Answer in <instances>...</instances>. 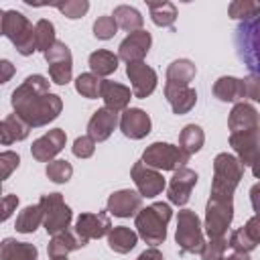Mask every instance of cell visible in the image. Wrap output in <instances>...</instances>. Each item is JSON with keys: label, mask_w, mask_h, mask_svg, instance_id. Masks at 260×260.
I'll use <instances>...</instances> for the list:
<instances>
[{"label": "cell", "mask_w": 260, "mask_h": 260, "mask_svg": "<svg viewBox=\"0 0 260 260\" xmlns=\"http://www.w3.org/2000/svg\"><path fill=\"white\" fill-rule=\"evenodd\" d=\"M10 102L14 114L20 116L30 128H39L53 122L63 108L61 98L49 91V81L43 75H28L12 91Z\"/></svg>", "instance_id": "1"}, {"label": "cell", "mask_w": 260, "mask_h": 260, "mask_svg": "<svg viewBox=\"0 0 260 260\" xmlns=\"http://www.w3.org/2000/svg\"><path fill=\"white\" fill-rule=\"evenodd\" d=\"M173 211H171V205L169 203H152L144 209H140L134 217H136V230H138V236L150 244V246H158L165 242L167 238V223L171 219Z\"/></svg>", "instance_id": "2"}, {"label": "cell", "mask_w": 260, "mask_h": 260, "mask_svg": "<svg viewBox=\"0 0 260 260\" xmlns=\"http://www.w3.org/2000/svg\"><path fill=\"white\" fill-rule=\"evenodd\" d=\"M244 175V167L240 160L228 152H221L213 160V181H211V195L221 199H234V191Z\"/></svg>", "instance_id": "3"}, {"label": "cell", "mask_w": 260, "mask_h": 260, "mask_svg": "<svg viewBox=\"0 0 260 260\" xmlns=\"http://www.w3.org/2000/svg\"><path fill=\"white\" fill-rule=\"evenodd\" d=\"M2 35H6L12 45L16 47V51L24 57L32 55L37 51L35 45V26L28 22V18L22 12L16 10H4V26H2Z\"/></svg>", "instance_id": "4"}, {"label": "cell", "mask_w": 260, "mask_h": 260, "mask_svg": "<svg viewBox=\"0 0 260 260\" xmlns=\"http://www.w3.org/2000/svg\"><path fill=\"white\" fill-rule=\"evenodd\" d=\"M177 244L181 254H199L205 246L201 221L195 211L183 209L177 217Z\"/></svg>", "instance_id": "5"}, {"label": "cell", "mask_w": 260, "mask_h": 260, "mask_svg": "<svg viewBox=\"0 0 260 260\" xmlns=\"http://www.w3.org/2000/svg\"><path fill=\"white\" fill-rule=\"evenodd\" d=\"M187 160L189 154H185L179 146L169 142H154L142 154V162L154 171H177L185 167Z\"/></svg>", "instance_id": "6"}, {"label": "cell", "mask_w": 260, "mask_h": 260, "mask_svg": "<svg viewBox=\"0 0 260 260\" xmlns=\"http://www.w3.org/2000/svg\"><path fill=\"white\" fill-rule=\"evenodd\" d=\"M39 205L43 209V225H45L47 234L55 236V234H59V232L69 228L73 213H71V207L63 201L61 193L43 195Z\"/></svg>", "instance_id": "7"}, {"label": "cell", "mask_w": 260, "mask_h": 260, "mask_svg": "<svg viewBox=\"0 0 260 260\" xmlns=\"http://www.w3.org/2000/svg\"><path fill=\"white\" fill-rule=\"evenodd\" d=\"M234 217V203L232 199L209 197L207 211H205V232L209 238H223Z\"/></svg>", "instance_id": "8"}, {"label": "cell", "mask_w": 260, "mask_h": 260, "mask_svg": "<svg viewBox=\"0 0 260 260\" xmlns=\"http://www.w3.org/2000/svg\"><path fill=\"white\" fill-rule=\"evenodd\" d=\"M45 59L49 63V77L57 85H65L71 81V71H73V59L71 51L65 43L55 41L45 53Z\"/></svg>", "instance_id": "9"}, {"label": "cell", "mask_w": 260, "mask_h": 260, "mask_svg": "<svg viewBox=\"0 0 260 260\" xmlns=\"http://www.w3.org/2000/svg\"><path fill=\"white\" fill-rule=\"evenodd\" d=\"M236 45L240 51V57L244 61H248L252 75H256V65H258V55H256V47H258V18H250L244 20L238 30H236Z\"/></svg>", "instance_id": "10"}, {"label": "cell", "mask_w": 260, "mask_h": 260, "mask_svg": "<svg viewBox=\"0 0 260 260\" xmlns=\"http://www.w3.org/2000/svg\"><path fill=\"white\" fill-rule=\"evenodd\" d=\"M130 173H132V181H134V185H136L140 197H156V195H160L162 189L167 187L162 175H160L158 171L146 167L142 160L134 162V167H132Z\"/></svg>", "instance_id": "11"}, {"label": "cell", "mask_w": 260, "mask_h": 260, "mask_svg": "<svg viewBox=\"0 0 260 260\" xmlns=\"http://www.w3.org/2000/svg\"><path fill=\"white\" fill-rule=\"evenodd\" d=\"M112 230V221L110 215L106 211H98V213H81L75 221V234L77 238H81L85 244L89 240L102 238Z\"/></svg>", "instance_id": "12"}, {"label": "cell", "mask_w": 260, "mask_h": 260, "mask_svg": "<svg viewBox=\"0 0 260 260\" xmlns=\"http://www.w3.org/2000/svg\"><path fill=\"white\" fill-rule=\"evenodd\" d=\"M126 75L132 83V95L136 98H146L154 91L156 87V73L154 69H150L144 61H136V63H128L126 67Z\"/></svg>", "instance_id": "13"}, {"label": "cell", "mask_w": 260, "mask_h": 260, "mask_svg": "<svg viewBox=\"0 0 260 260\" xmlns=\"http://www.w3.org/2000/svg\"><path fill=\"white\" fill-rule=\"evenodd\" d=\"M197 173L187 169V167H181L175 171L169 187H167V193H169V201L175 203V205H185L191 197V191L193 187L197 185Z\"/></svg>", "instance_id": "14"}, {"label": "cell", "mask_w": 260, "mask_h": 260, "mask_svg": "<svg viewBox=\"0 0 260 260\" xmlns=\"http://www.w3.org/2000/svg\"><path fill=\"white\" fill-rule=\"evenodd\" d=\"M150 43H152V37L148 30H134L120 43L118 59H124L126 63L142 61L150 49Z\"/></svg>", "instance_id": "15"}, {"label": "cell", "mask_w": 260, "mask_h": 260, "mask_svg": "<svg viewBox=\"0 0 260 260\" xmlns=\"http://www.w3.org/2000/svg\"><path fill=\"white\" fill-rule=\"evenodd\" d=\"M65 132L61 128H55V130H49L47 134H43L41 138H37L30 146V152L32 156L39 160V162H51L53 156H57L63 146H65Z\"/></svg>", "instance_id": "16"}, {"label": "cell", "mask_w": 260, "mask_h": 260, "mask_svg": "<svg viewBox=\"0 0 260 260\" xmlns=\"http://www.w3.org/2000/svg\"><path fill=\"white\" fill-rule=\"evenodd\" d=\"M118 124H120L122 134L132 140H140L150 132V118L140 108H126L124 114L120 116Z\"/></svg>", "instance_id": "17"}, {"label": "cell", "mask_w": 260, "mask_h": 260, "mask_svg": "<svg viewBox=\"0 0 260 260\" xmlns=\"http://www.w3.org/2000/svg\"><path fill=\"white\" fill-rule=\"evenodd\" d=\"M118 114L108 110V108H100L93 112V116L87 122V136L93 142H104L110 138V134L114 132V128L118 126Z\"/></svg>", "instance_id": "18"}, {"label": "cell", "mask_w": 260, "mask_h": 260, "mask_svg": "<svg viewBox=\"0 0 260 260\" xmlns=\"http://www.w3.org/2000/svg\"><path fill=\"white\" fill-rule=\"evenodd\" d=\"M230 144L238 152V160L242 167H254L258 158V130L230 134Z\"/></svg>", "instance_id": "19"}, {"label": "cell", "mask_w": 260, "mask_h": 260, "mask_svg": "<svg viewBox=\"0 0 260 260\" xmlns=\"http://www.w3.org/2000/svg\"><path fill=\"white\" fill-rule=\"evenodd\" d=\"M142 209V197L136 191L122 189L108 197V211L116 217H130Z\"/></svg>", "instance_id": "20"}, {"label": "cell", "mask_w": 260, "mask_h": 260, "mask_svg": "<svg viewBox=\"0 0 260 260\" xmlns=\"http://www.w3.org/2000/svg\"><path fill=\"white\" fill-rule=\"evenodd\" d=\"M260 242V228H258V219L256 217H250L248 223L244 228H238L236 232H232L230 240H228V246L238 252V254H248L252 252Z\"/></svg>", "instance_id": "21"}, {"label": "cell", "mask_w": 260, "mask_h": 260, "mask_svg": "<svg viewBox=\"0 0 260 260\" xmlns=\"http://www.w3.org/2000/svg\"><path fill=\"white\" fill-rule=\"evenodd\" d=\"M100 98L104 100L108 110L118 114V112L128 108L132 91H130V87H126L122 83H116V81H110V79H102V83H100Z\"/></svg>", "instance_id": "22"}, {"label": "cell", "mask_w": 260, "mask_h": 260, "mask_svg": "<svg viewBox=\"0 0 260 260\" xmlns=\"http://www.w3.org/2000/svg\"><path fill=\"white\" fill-rule=\"evenodd\" d=\"M230 134L236 132H250V130H258V112L254 106L240 102L234 106V110L230 112Z\"/></svg>", "instance_id": "23"}, {"label": "cell", "mask_w": 260, "mask_h": 260, "mask_svg": "<svg viewBox=\"0 0 260 260\" xmlns=\"http://www.w3.org/2000/svg\"><path fill=\"white\" fill-rule=\"evenodd\" d=\"M197 69L189 59H177L167 67V83L165 89H181V87H189V83L193 81Z\"/></svg>", "instance_id": "24"}, {"label": "cell", "mask_w": 260, "mask_h": 260, "mask_svg": "<svg viewBox=\"0 0 260 260\" xmlns=\"http://www.w3.org/2000/svg\"><path fill=\"white\" fill-rule=\"evenodd\" d=\"M28 130H30V126L20 116L10 114L0 122V144L8 146L18 140H24L28 136Z\"/></svg>", "instance_id": "25"}, {"label": "cell", "mask_w": 260, "mask_h": 260, "mask_svg": "<svg viewBox=\"0 0 260 260\" xmlns=\"http://www.w3.org/2000/svg\"><path fill=\"white\" fill-rule=\"evenodd\" d=\"M39 250L28 242H16L14 238H4L0 242V260H37Z\"/></svg>", "instance_id": "26"}, {"label": "cell", "mask_w": 260, "mask_h": 260, "mask_svg": "<svg viewBox=\"0 0 260 260\" xmlns=\"http://www.w3.org/2000/svg\"><path fill=\"white\" fill-rule=\"evenodd\" d=\"M83 246H85V242L81 238H77L75 232L63 230V232H59V234L53 236V240L49 242V250L47 252H49L51 258H63L69 252H73L77 248H83Z\"/></svg>", "instance_id": "27"}, {"label": "cell", "mask_w": 260, "mask_h": 260, "mask_svg": "<svg viewBox=\"0 0 260 260\" xmlns=\"http://www.w3.org/2000/svg\"><path fill=\"white\" fill-rule=\"evenodd\" d=\"M138 242V234L132 232L130 228L126 225H118V228H112L108 232V246L118 252V254H126L130 252Z\"/></svg>", "instance_id": "28"}, {"label": "cell", "mask_w": 260, "mask_h": 260, "mask_svg": "<svg viewBox=\"0 0 260 260\" xmlns=\"http://www.w3.org/2000/svg\"><path fill=\"white\" fill-rule=\"evenodd\" d=\"M213 93L221 102L244 100V81L238 79V77H219L213 83Z\"/></svg>", "instance_id": "29"}, {"label": "cell", "mask_w": 260, "mask_h": 260, "mask_svg": "<svg viewBox=\"0 0 260 260\" xmlns=\"http://www.w3.org/2000/svg\"><path fill=\"white\" fill-rule=\"evenodd\" d=\"M165 98L169 100V104H171L175 114H187L195 106V102H197V91L193 87L165 89Z\"/></svg>", "instance_id": "30"}, {"label": "cell", "mask_w": 260, "mask_h": 260, "mask_svg": "<svg viewBox=\"0 0 260 260\" xmlns=\"http://www.w3.org/2000/svg\"><path fill=\"white\" fill-rule=\"evenodd\" d=\"M89 67L95 77H106L118 69V55L106 49H98L89 55Z\"/></svg>", "instance_id": "31"}, {"label": "cell", "mask_w": 260, "mask_h": 260, "mask_svg": "<svg viewBox=\"0 0 260 260\" xmlns=\"http://www.w3.org/2000/svg\"><path fill=\"white\" fill-rule=\"evenodd\" d=\"M112 18L116 20L118 28H124V30H128V32L142 30V22H144V18H142V14H140L136 8H132V6H126V4L116 6Z\"/></svg>", "instance_id": "32"}, {"label": "cell", "mask_w": 260, "mask_h": 260, "mask_svg": "<svg viewBox=\"0 0 260 260\" xmlns=\"http://www.w3.org/2000/svg\"><path fill=\"white\" fill-rule=\"evenodd\" d=\"M203 140H205V134L203 130L197 126V124H187L181 134H179V148L185 152V154H195L197 150H201L203 146Z\"/></svg>", "instance_id": "33"}, {"label": "cell", "mask_w": 260, "mask_h": 260, "mask_svg": "<svg viewBox=\"0 0 260 260\" xmlns=\"http://www.w3.org/2000/svg\"><path fill=\"white\" fill-rule=\"evenodd\" d=\"M41 223H43V209H41L39 203H35V205H26V207L18 213L14 228H16V232H20V234H32Z\"/></svg>", "instance_id": "34"}, {"label": "cell", "mask_w": 260, "mask_h": 260, "mask_svg": "<svg viewBox=\"0 0 260 260\" xmlns=\"http://www.w3.org/2000/svg\"><path fill=\"white\" fill-rule=\"evenodd\" d=\"M148 10L156 26H173L177 20V8L173 2H148Z\"/></svg>", "instance_id": "35"}, {"label": "cell", "mask_w": 260, "mask_h": 260, "mask_svg": "<svg viewBox=\"0 0 260 260\" xmlns=\"http://www.w3.org/2000/svg\"><path fill=\"white\" fill-rule=\"evenodd\" d=\"M55 26L51 20L47 18H41L37 24H35V45H37V51H47L53 43H55Z\"/></svg>", "instance_id": "36"}, {"label": "cell", "mask_w": 260, "mask_h": 260, "mask_svg": "<svg viewBox=\"0 0 260 260\" xmlns=\"http://www.w3.org/2000/svg\"><path fill=\"white\" fill-rule=\"evenodd\" d=\"M100 83H102V79L95 77L93 73H81V75L75 79V89H77V93H81L83 98L95 100V98L100 95Z\"/></svg>", "instance_id": "37"}, {"label": "cell", "mask_w": 260, "mask_h": 260, "mask_svg": "<svg viewBox=\"0 0 260 260\" xmlns=\"http://www.w3.org/2000/svg\"><path fill=\"white\" fill-rule=\"evenodd\" d=\"M258 12H260V4H258V2L236 0V2L230 4V16H232V18L250 20V18H258Z\"/></svg>", "instance_id": "38"}, {"label": "cell", "mask_w": 260, "mask_h": 260, "mask_svg": "<svg viewBox=\"0 0 260 260\" xmlns=\"http://www.w3.org/2000/svg\"><path fill=\"white\" fill-rule=\"evenodd\" d=\"M47 177L53 181V183H67L69 179H71V175H73V167H71V162H67V160H51L49 165H47Z\"/></svg>", "instance_id": "39"}, {"label": "cell", "mask_w": 260, "mask_h": 260, "mask_svg": "<svg viewBox=\"0 0 260 260\" xmlns=\"http://www.w3.org/2000/svg\"><path fill=\"white\" fill-rule=\"evenodd\" d=\"M225 250H228V240L225 238H209V242H205V246L199 254H201L203 260H221Z\"/></svg>", "instance_id": "40"}, {"label": "cell", "mask_w": 260, "mask_h": 260, "mask_svg": "<svg viewBox=\"0 0 260 260\" xmlns=\"http://www.w3.org/2000/svg\"><path fill=\"white\" fill-rule=\"evenodd\" d=\"M18 165H20L18 152H14V150H4V152H0V183H2L4 179H8V177L18 169Z\"/></svg>", "instance_id": "41"}, {"label": "cell", "mask_w": 260, "mask_h": 260, "mask_svg": "<svg viewBox=\"0 0 260 260\" xmlns=\"http://www.w3.org/2000/svg\"><path fill=\"white\" fill-rule=\"evenodd\" d=\"M118 30V24L112 16H100L95 22H93V35L100 39V41H108L116 35Z\"/></svg>", "instance_id": "42"}, {"label": "cell", "mask_w": 260, "mask_h": 260, "mask_svg": "<svg viewBox=\"0 0 260 260\" xmlns=\"http://www.w3.org/2000/svg\"><path fill=\"white\" fill-rule=\"evenodd\" d=\"M57 8H59L67 18L75 20V18H81V16L89 10V2H87V0H67V2H63V4H57Z\"/></svg>", "instance_id": "43"}, {"label": "cell", "mask_w": 260, "mask_h": 260, "mask_svg": "<svg viewBox=\"0 0 260 260\" xmlns=\"http://www.w3.org/2000/svg\"><path fill=\"white\" fill-rule=\"evenodd\" d=\"M95 150V142L89 138V136H79L75 138L73 142V154L79 156V158H89Z\"/></svg>", "instance_id": "44"}, {"label": "cell", "mask_w": 260, "mask_h": 260, "mask_svg": "<svg viewBox=\"0 0 260 260\" xmlns=\"http://www.w3.org/2000/svg\"><path fill=\"white\" fill-rule=\"evenodd\" d=\"M16 205H18V197L16 195H4V197H0V223L6 221L12 215V211L16 209Z\"/></svg>", "instance_id": "45"}, {"label": "cell", "mask_w": 260, "mask_h": 260, "mask_svg": "<svg viewBox=\"0 0 260 260\" xmlns=\"http://www.w3.org/2000/svg\"><path fill=\"white\" fill-rule=\"evenodd\" d=\"M242 81H244V98H250V100L258 102L260 100V83H258V77L256 75H250V77H246Z\"/></svg>", "instance_id": "46"}, {"label": "cell", "mask_w": 260, "mask_h": 260, "mask_svg": "<svg viewBox=\"0 0 260 260\" xmlns=\"http://www.w3.org/2000/svg\"><path fill=\"white\" fill-rule=\"evenodd\" d=\"M14 75V65L8 59H0V85L6 83Z\"/></svg>", "instance_id": "47"}, {"label": "cell", "mask_w": 260, "mask_h": 260, "mask_svg": "<svg viewBox=\"0 0 260 260\" xmlns=\"http://www.w3.org/2000/svg\"><path fill=\"white\" fill-rule=\"evenodd\" d=\"M136 260H165V258H162V254H160L156 248H148V250H144Z\"/></svg>", "instance_id": "48"}, {"label": "cell", "mask_w": 260, "mask_h": 260, "mask_svg": "<svg viewBox=\"0 0 260 260\" xmlns=\"http://www.w3.org/2000/svg\"><path fill=\"white\" fill-rule=\"evenodd\" d=\"M221 260H248V254H238V252H234L232 256H223Z\"/></svg>", "instance_id": "49"}, {"label": "cell", "mask_w": 260, "mask_h": 260, "mask_svg": "<svg viewBox=\"0 0 260 260\" xmlns=\"http://www.w3.org/2000/svg\"><path fill=\"white\" fill-rule=\"evenodd\" d=\"M2 26H4V10H0V35H2Z\"/></svg>", "instance_id": "50"}, {"label": "cell", "mask_w": 260, "mask_h": 260, "mask_svg": "<svg viewBox=\"0 0 260 260\" xmlns=\"http://www.w3.org/2000/svg\"><path fill=\"white\" fill-rule=\"evenodd\" d=\"M51 260H67V256H63V258H51Z\"/></svg>", "instance_id": "51"}, {"label": "cell", "mask_w": 260, "mask_h": 260, "mask_svg": "<svg viewBox=\"0 0 260 260\" xmlns=\"http://www.w3.org/2000/svg\"><path fill=\"white\" fill-rule=\"evenodd\" d=\"M0 197H2V183H0Z\"/></svg>", "instance_id": "52"}]
</instances>
